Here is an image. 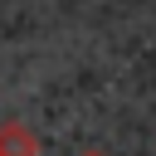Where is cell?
Here are the masks:
<instances>
[{
	"label": "cell",
	"mask_w": 156,
	"mask_h": 156,
	"mask_svg": "<svg viewBox=\"0 0 156 156\" xmlns=\"http://www.w3.org/2000/svg\"><path fill=\"white\" fill-rule=\"evenodd\" d=\"M78 156H107V151H78Z\"/></svg>",
	"instance_id": "2"
},
{
	"label": "cell",
	"mask_w": 156,
	"mask_h": 156,
	"mask_svg": "<svg viewBox=\"0 0 156 156\" xmlns=\"http://www.w3.org/2000/svg\"><path fill=\"white\" fill-rule=\"evenodd\" d=\"M34 151H39V141H34V132L24 122H5L0 127V156H34Z\"/></svg>",
	"instance_id": "1"
}]
</instances>
